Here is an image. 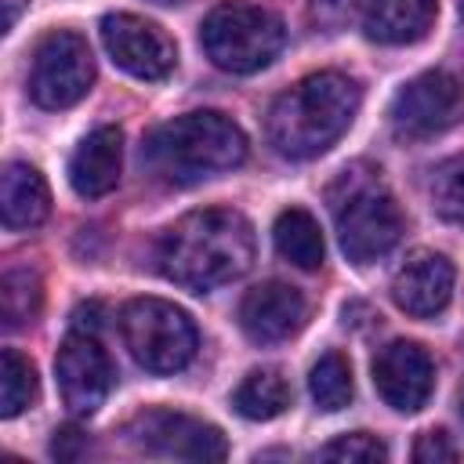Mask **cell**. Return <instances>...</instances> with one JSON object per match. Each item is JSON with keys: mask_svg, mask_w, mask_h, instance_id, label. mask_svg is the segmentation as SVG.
<instances>
[{"mask_svg": "<svg viewBox=\"0 0 464 464\" xmlns=\"http://www.w3.org/2000/svg\"><path fill=\"white\" fill-rule=\"evenodd\" d=\"M160 272L185 290H214L254 265V228L232 207H207L178 218L156 246Z\"/></svg>", "mask_w": 464, "mask_h": 464, "instance_id": "cell-1", "label": "cell"}, {"mask_svg": "<svg viewBox=\"0 0 464 464\" xmlns=\"http://www.w3.org/2000/svg\"><path fill=\"white\" fill-rule=\"evenodd\" d=\"M359 83L344 72H312L290 91H283L265 120L272 149L286 160H312L326 152L359 112Z\"/></svg>", "mask_w": 464, "mask_h": 464, "instance_id": "cell-2", "label": "cell"}, {"mask_svg": "<svg viewBox=\"0 0 464 464\" xmlns=\"http://www.w3.org/2000/svg\"><path fill=\"white\" fill-rule=\"evenodd\" d=\"M141 160L156 178L170 185H192L239 167L246 160V134L225 112H185L145 134Z\"/></svg>", "mask_w": 464, "mask_h": 464, "instance_id": "cell-3", "label": "cell"}, {"mask_svg": "<svg viewBox=\"0 0 464 464\" xmlns=\"http://www.w3.org/2000/svg\"><path fill=\"white\" fill-rule=\"evenodd\" d=\"M337 243L348 261L370 265L384 257L402 236V214L381 174L366 163L344 167L326 188Z\"/></svg>", "mask_w": 464, "mask_h": 464, "instance_id": "cell-4", "label": "cell"}, {"mask_svg": "<svg viewBox=\"0 0 464 464\" xmlns=\"http://www.w3.org/2000/svg\"><path fill=\"white\" fill-rule=\"evenodd\" d=\"M283 40H286V29L279 14L257 4H243V0L218 4L199 25V44L207 58L218 69L236 72V76L265 69L283 51Z\"/></svg>", "mask_w": 464, "mask_h": 464, "instance_id": "cell-5", "label": "cell"}, {"mask_svg": "<svg viewBox=\"0 0 464 464\" xmlns=\"http://www.w3.org/2000/svg\"><path fill=\"white\" fill-rule=\"evenodd\" d=\"M123 344L130 348L134 362L149 373H178L196 355V326L192 319L160 297H134L120 312Z\"/></svg>", "mask_w": 464, "mask_h": 464, "instance_id": "cell-6", "label": "cell"}, {"mask_svg": "<svg viewBox=\"0 0 464 464\" xmlns=\"http://www.w3.org/2000/svg\"><path fill=\"white\" fill-rule=\"evenodd\" d=\"M94 80V58L80 33L54 29L47 33L29 65V98L40 109H69L76 105Z\"/></svg>", "mask_w": 464, "mask_h": 464, "instance_id": "cell-7", "label": "cell"}, {"mask_svg": "<svg viewBox=\"0 0 464 464\" xmlns=\"http://www.w3.org/2000/svg\"><path fill=\"white\" fill-rule=\"evenodd\" d=\"M464 109V91L457 83V76L431 69L413 76L406 87H399V94L392 98V130L399 138L420 141V138H435L442 130H450L460 120Z\"/></svg>", "mask_w": 464, "mask_h": 464, "instance_id": "cell-8", "label": "cell"}, {"mask_svg": "<svg viewBox=\"0 0 464 464\" xmlns=\"http://www.w3.org/2000/svg\"><path fill=\"white\" fill-rule=\"evenodd\" d=\"M127 435L134 439L138 450L167 460H225L228 442L225 435L188 413L178 410H145L127 424Z\"/></svg>", "mask_w": 464, "mask_h": 464, "instance_id": "cell-9", "label": "cell"}, {"mask_svg": "<svg viewBox=\"0 0 464 464\" xmlns=\"http://www.w3.org/2000/svg\"><path fill=\"white\" fill-rule=\"evenodd\" d=\"M102 44L109 58L134 80H167L178 62L174 40L156 22L127 11L102 18Z\"/></svg>", "mask_w": 464, "mask_h": 464, "instance_id": "cell-10", "label": "cell"}, {"mask_svg": "<svg viewBox=\"0 0 464 464\" xmlns=\"http://www.w3.org/2000/svg\"><path fill=\"white\" fill-rule=\"evenodd\" d=\"M54 373H58L62 399L76 417H91L112 388V362L94 334L72 330L58 348Z\"/></svg>", "mask_w": 464, "mask_h": 464, "instance_id": "cell-11", "label": "cell"}, {"mask_svg": "<svg viewBox=\"0 0 464 464\" xmlns=\"http://www.w3.org/2000/svg\"><path fill=\"white\" fill-rule=\"evenodd\" d=\"M373 384L399 413H417L435 388V362L417 341H392L373 355Z\"/></svg>", "mask_w": 464, "mask_h": 464, "instance_id": "cell-12", "label": "cell"}, {"mask_svg": "<svg viewBox=\"0 0 464 464\" xmlns=\"http://www.w3.org/2000/svg\"><path fill=\"white\" fill-rule=\"evenodd\" d=\"M304 319H308V304H304L301 290H294L279 279H268V283L246 290L239 301V326L257 344L286 341L290 334H297L304 326Z\"/></svg>", "mask_w": 464, "mask_h": 464, "instance_id": "cell-13", "label": "cell"}, {"mask_svg": "<svg viewBox=\"0 0 464 464\" xmlns=\"http://www.w3.org/2000/svg\"><path fill=\"white\" fill-rule=\"evenodd\" d=\"M453 294V265L435 250H417L392 279V301L417 319L439 315Z\"/></svg>", "mask_w": 464, "mask_h": 464, "instance_id": "cell-14", "label": "cell"}, {"mask_svg": "<svg viewBox=\"0 0 464 464\" xmlns=\"http://www.w3.org/2000/svg\"><path fill=\"white\" fill-rule=\"evenodd\" d=\"M120 163H123V134L120 127H94L76 152L69 156V185L83 199H98L116 188L120 181Z\"/></svg>", "mask_w": 464, "mask_h": 464, "instance_id": "cell-15", "label": "cell"}, {"mask_svg": "<svg viewBox=\"0 0 464 464\" xmlns=\"http://www.w3.org/2000/svg\"><path fill=\"white\" fill-rule=\"evenodd\" d=\"M51 210V192L47 181L36 167L29 163H7L0 174V218L4 228L25 232L36 228Z\"/></svg>", "mask_w": 464, "mask_h": 464, "instance_id": "cell-16", "label": "cell"}, {"mask_svg": "<svg viewBox=\"0 0 464 464\" xmlns=\"http://www.w3.org/2000/svg\"><path fill=\"white\" fill-rule=\"evenodd\" d=\"M439 0H362V29L377 44H413L435 22Z\"/></svg>", "mask_w": 464, "mask_h": 464, "instance_id": "cell-17", "label": "cell"}, {"mask_svg": "<svg viewBox=\"0 0 464 464\" xmlns=\"http://www.w3.org/2000/svg\"><path fill=\"white\" fill-rule=\"evenodd\" d=\"M272 239H276V250L290 265L304 272H315L323 265V254H326L323 232H319V221L304 207H286L272 225Z\"/></svg>", "mask_w": 464, "mask_h": 464, "instance_id": "cell-18", "label": "cell"}, {"mask_svg": "<svg viewBox=\"0 0 464 464\" xmlns=\"http://www.w3.org/2000/svg\"><path fill=\"white\" fill-rule=\"evenodd\" d=\"M232 406L246 420H272L290 406V388L276 370H254L232 392Z\"/></svg>", "mask_w": 464, "mask_h": 464, "instance_id": "cell-19", "label": "cell"}, {"mask_svg": "<svg viewBox=\"0 0 464 464\" xmlns=\"http://www.w3.org/2000/svg\"><path fill=\"white\" fill-rule=\"evenodd\" d=\"M44 304V283L33 268H7L0 279V315L7 326H25Z\"/></svg>", "mask_w": 464, "mask_h": 464, "instance_id": "cell-20", "label": "cell"}, {"mask_svg": "<svg viewBox=\"0 0 464 464\" xmlns=\"http://www.w3.org/2000/svg\"><path fill=\"white\" fill-rule=\"evenodd\" d=\"M308 392H312V399H315L319 410H326V413L344 410L352 402V392H355L348 359L341 352H326L312 366V373H308Z\"/></svg>", "mask_w": 464, "mask_h": 464, "instance_id": "cell-21", "label": "cell"}, {"mask_svg": "<svg viewBox=\"0 0 464 464\" xmlns=\"http://www.w3.org/2000/svg\"><path fill=\"white\" fill-rule=\"evenodd\" d=\"M33 399H36V366L18 348H4L0 352V417L22 413Z\"/></svg>", "mask_w": 464, "mask_h": 464, "instance_id": "cell-22", "label": "cell"}, {"mask_svg": "<svg viewBox=\"0 0 464 464\" xmlns=\"http://www.w3.org/2000/svg\"><path fill=\"white\" fill-rule=\"evenodd\" d=\"M428 196L439 218L464 221V156H450L431 170Z\"/></svg>", "mask_w": 464, "mask_h": 464, "instance_id": "cell-23", "label": "cell"}, {"mask_svg": "<svg viewBox=\"0 0 464 464\" xmlns=\"http://www.w3.org/2000/svg\"><path fill=\"white\" fill-rule=\"evenodd\" d=\"M319 460H359V464H373V460H388V446L370 435V431H352V435H341L334 442H326L319 453Z\"/></svg>", "mask_w": 464, "mask_h": 464, "instance_id": "cell-24", "label": "cell"}, {"mask_svg": "<svg viewBox=\"0 0 464 464\" xmlns=\"http://www.w3.org/2000/svg\"><path fill=\"white\" fill-rule=\"evenodd\" d=\"M413 460L417 464H453V460H460V450H457V442L442 428H431V431H420L417 435Z\"/></svg>", "mask_w": 464, "mask_h": 464, "instance_id": "cell-25", "label": "cell"}, {"mask_svg": "<svg viewBox=\"0 0 464 464\" xmlns=\"http://www.w3.org/2000/svg\"><path fill=\"white\" fill-rule=\"evenodd\" d=\"M83 450H87V435H83L80 428H72V424H65V428H54V439H51V453H54L58 460H76Z\"/></svg>", "mask_w": 464, "mask_h": 464, "instance_id": "cell-26", "label": "cell"}, {"mask_svg": "<svg viewBox=\"0 0 464 464\" xmlns=\"http://www.w3.org/2000/svg\"><path fill=\"white\" fill-rule=\"evenodd\" d=\"M98 326H102V304H98V301H87V304H80V308L72 312V330L94 334Z\"/></svg>", "mask_w": 464, "mask_h": 464, "instance_id": "cell-27", "label": "cell"}, {"mask_svg": "<svg viewBox=\"0 0 464 464\" xmlns=\"http://www.w3.org/2000/svg\"><path fill=\"white\" fill-rule=\"evenodd\" d=\"M0 4H4V33H11L18 14H22V7H25V0H0Z\"/></svg>", "mask_w": 464, "mask_h": 464, "instance_id": "cell-28", "label": "cell"}, {"mask_svg": "<svg viewBox=\"0 0 464 464\" xmlns=\"http://www.w3.org/2000/svg\"><path fill=\"white\" fill-rule=\"evenodd\" d=\"M457 11H460V18H464V0H457Z\"/></svg>", "mask_w": 464, "mask_h": 464, "instance_id": "cell-29", "label": "cell"}, {"mask_svg": "<svg viewBox=\"0 0 464 464\" xmlns=\"http://www.w3.org/2000/svg\"><path fill=\"white\" fill-rule=\"evenodd\" d=\"M460 417H464V392H460Z\"/></svg>", "mask_w": 464, "mask_h": 464, "instance_id": "cell-30", "label": "cell"}, {"mask_svg": "<svg viewBox=\"0 0 464 464\" xmlns=\"http://www.w3.org/2000/svg\"><path fill=\"white\" fill-rule=\"evenodd\" d=\"M160 4H181V0H160Z\"/></svg>", "mask_w": 464, "mask_h": 464, "instance_id": "cell-31", "label": "cell"}]
</instances>
